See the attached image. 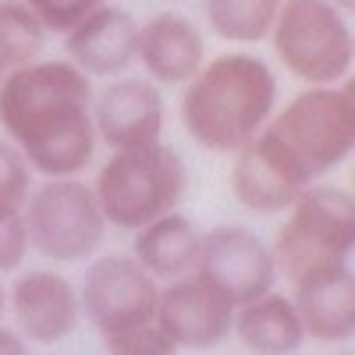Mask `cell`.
<instances>
[{"mask_svg":"<svg viewBox=\"0 0 355 355\" xmlns=\"http://www.w3.org/2000/svg\"><path fill=\"white\" fill-rule=\"evenodd\" d=\"M0 128L36 174H82L96 153L93 78L71 61H28L0 78Z\"/></svg>","mask_w":355,"mask_h":355,"instance_id":"6da1fadb","label":"cell"},{"mask_svg":"<svg viewBox=\"0 0 355 355\" xmlns=\"http://www.w3.org/2000/svg\"><path fill=\"white\" fill-rule=\"evenodd\" d=\"M277 107V78L252 53H220L185 82L182 125L210 153H239Z\"/></svg>","mask_w":355,"mask_h":355,"instance_id":"7a4b0ae2","label":"cell"},{"mask_svg":"<svg viewBox=\"0 0 355 355\" xmlns=\"http://www.w3.org/2000/svg\"><path fill=\"white\" fill-rule=\"evenodd\" d=\"M189 185L185 160L164 139L114 150L110 160L96 174V202L107 217V224L135 231L150 224L160 214H171L182 206Z\"/></svg>","mask_w":355,"mask_h":355,"instance_id":"3957f363","label":"cell"},{"mask_svg":"<svg viewBox=\"0 0 355 355\" xmlns=\"http://www.w3.org/2000/svg\"><path fill=\"white\" fill-rule=\"evenodd\" d=\"M309 182L348 160L355 146V100L348 85H309L263 125Z\"/></svg>","mask_w":355,"mask_h":355,"instance_id":"277c9868","label":"cell"},{"mask_svg":"<svg viewBox=\"0 0 355 355\" xmlns=\"http://www.w3.org/2000/svg\"><path fill=\"white\" fill-rule=\"evenodd\" d=\"M266 40L277 61L306 85H338L352 75V28L331 0H281Z\"/></svg>","mask_w":355,"mask_h":355,"instance_id":"5b68a950","label":"cell"},{"mask_svg":"<svg viewBox=\"0 0 355 355\" xmlns=\"http://www.w3.org/2000/svg\"><path fill=\"white\" fill-rule=\"evenodd\" d=\"M355 245V206L352 196L338 185H306L288 206V220L281 224L270 245L277 274L291 284L316 266L348 263Z\"/></svg>","mask_w":355,"mask_h":355,"instance_id":"8992f818","label":"cell"},{"mask_svg":"<svg viewBox=\"0 0 355 355\" xmlns=\"http://www.w3.org/2000/svg\"><path fill=\"white\" fill-rule=\"evenodd\" d=\"M21 217L28 231V249L53 263L93 259L107 234V217L96 202V192L93 185L78 182V174L46 178L43 185H33Z\"/></svg>","mask_w":355,"mask_h":355,"instance_id":"52a82bcc","label":"cell"},{"mask_svg":"<svg viewBox=\"0 0 355 355\" xmlns=\"http://www.w3.org/2000/svg\"><path fill=\"white\" fill-rule=\"evenodd\" d=\"M157 277L135 256L110 252L89 263L78 288L82 316L93 323L100 338H110L125 327L153 320L157 309Z\"/></svg>","mask_w":355,"mask_h":355,"instance_id":"ba28073f","label":"cell"},{"mask_svg":"<svg viewBox=\"0 0 355 355\" xmlns=\"http://www.w3.org/2000/svg\"><path fill=\"white\" fill-rule=\"evenodd\" d=\"M192 270L217 284L234 306L270 291L281 277L270 245L245 224H217L206 234H199V252Z\"/></svg>","mask_w":355,"mask_h":355,"instance_id":"9c48e42d","label":"cell"},{"mask_svg":"<svg viewBox=\"0 0 355 355\" xmlns=\"http://www.w3.org/2000/svg\"><path fill=\"white\" fill-rule=\"evenodd\" d=\"M153 320L174 348H217L231 338L234 302L217 284L192 270L157 291Z\"/></svg>","mask_w":355,"mask_h":355,"instance_id":"30bf717a","label":"cell"},{"mask_svg":"<svg viewBox=\"0 0 355 355\" xmlns=\"http://www.w3.org/2000/svg\"><path fill=\"white\" fill-rule=\"evenodd\" d=\"M231 157H234L231 196L239 199V206H245L252 214H266V217L284 214L299 199V192L306 185H313L306 171L284 153V146L266 128Z\"/></svg>","mask_w":355,"mask_h":355,"instance_id":"8fae6325","label":"cell"},{"mask_svg":"<svg viewBox=\"0 0 355 355\" xmlns=\"http://www.w3.org/2000/svg\"><path fill=\"white\" fill-rule=\"evenodd\" d=\"M96 139L110 150L146 146L164 135V96L153 78H110L93 100Z\"/></svg>","mask_w":355,"mask_h":355,"instance_id":"7c38bea8","label":"cell"},{"mask_svg":"<svg viewBox=\"0 0 355 355\" xmlns=\"http://www.w3.org/2000/svg\"><path fill=\"white\" fill-rule=\"evenodd\" d=\"M18 334L33 345L64 341L82 320L78 288L57 270H28L11 284L8 295Z\"/></svg>","mask_w":355,"mask_h":355,"instance_id":"4fadbf2b","label":"cell"},{"mask_svg":"<svg viewBox=\"0 0 355 355\" xmlns=\"http://www.w3.org/2000/svg\"><path fill=\"white\" fill-rule=\"evenodd\" d=\"M135 43L139 21L125 8H114L107 0L64 33L68 61L89 78H114L128 71L135 64Z\"/></svg>","mask_w":355,"mask_h":355,"instance_id":"5bb4252c","label":"cell"},{"mask_svg":"<svg viewBox=\"0 0 355 355\" xmlns=\"http://www.w3.org/2000/svg\"><path fill=\"white\" fill-rule=\"evenodd\" d=\"M295 288V313L302 320V331L313 341L341 345L355 334V281L348 263L316 266L291 281Z\"/></svg>","mask_w":355,"mask_h":355,"instance_id":"9a60e30c","label":"cell"},{"mask_svg":"<svg viewBox=\"0 0 355 355\" xmlns=\"http://www.w3.org/2000/svg\"><path fill=\"white\" fill-rule=\"evenodd\" d=\"M135 61L157 85H185L206 61V40L185 15L160 11L139 25Z\"/></svg>","mask_w":355,"mask_h":355,"instance_id":"2e32d148","label":"cell"},{"mask_svg":"<svg viewBox=\"0 0 355 355\" xmlns=\"http://www.w3.org/2000/svg\"><path fill=\"white\" fill-rule=\"evenodd\" d=\"M231 334H239V341L249 352L263 355H284V352H299L306 341L302 320L295 313V302L288 295H277L274 288L256 295V299L234 306V327Z\"/></svg>","mask_w":355,"mask_h":355,"instance_id":"e0dca14e","label":"cell"},{"mask_svg":"<svg viewBox=\"0 0 355 355\" xmlns=\"http://www.w3.org/2000/svg\"><path fill=\"white\" fill-rule=\"evenodd\" d=\"M199 227L185 214H160L150 224L135 227L132 256L150 270L157 281H174L182 274H192L196 252H199Z\"/></svg>","mask_w":355,"mask_h":355,"instance_id":"ac0fdd59","label":"cell"},{"mask_svg":"<svg viewBox=\"0 0 355 355\" xmlns=\"http://www.w3.org/2000/svg\"><path fill=\"white\" fill-rule=\"evenodd\" d=\"M281 0H206V25L227 43H259L270 36Z\"/></svg>","mask_w":355,"mask_h":355,"instance_id":"d6986e66","label":"cell"},{"mask_svg":"<svg viewBox=\"0 0 355 355\" xmlns=\"http://www.w3.org/2000/svg\"><path fill=\"white\" fill-rule=\"evenodd\" d=\"M46 43L43 21L21 0H0V64L18 68L36 61Z\"/></svg>","mask_w":355,"mask_h":355,"instance_id":"ffe728a7","label":"cell"},{"mask_svg":"<svg viewBox=\"0 0 355 355\" xmlns=\"http://www.w3.org/2000/svg\"><path fill=\"white\" fill-rule=\"evenodd\" d=\"M28 189H33V167L11 139H0V217L21 214Z\"/></svg>","mask_w":355,"mask_h":355,"instance_id":"44dd1931","label":"cell"},{"mask_svg":"<svg viewBox=\"0 0 355 355\" xmlns=\"http://www.w3.org/2000/svg\"><path fill=\"white\" fill-rule=\"evenodd\" d=\"M107 352L114 355H167V352H178L171 345V338L157 327V320H146V323H135V327H125L110 338H103Z\"/></svg>","mask_w":355,"mask_h":355,"instance_id":"7402d4cb","label":"cell"},{"mask_svg":"<svg viewBox=\"0 0 355 355\" xmlns=\"http://www.w3.org/2000/svg\"><path fill=\"white\" fill-rule=\"evenodd\" d=\"M21 4L33 11L46 33H68L71 25H78L89 11H96L103 0H21Z\"/></svg>","mask_w":355,"mask_h":355,"instance_id":"603a6c76","label":"cell"},{"mask_svg":"<svg viewBox=\"0 0 355 355\" xmlns=\"http://www.w3.org/2000/svg\"><path fill=\"white\" fill-rule=\"evenodd\" d=\"M28 256V231L21 214H4L0 217V274L18 270Z\"/></svg>","mask_w":355,"mask_h":355,"instance_id":"cb8c5ba5","label":"cell"},{"mask_svg":"<svg viewBox=\"0 0 355 355\" xmlns=\"http://www.w3.org/2000/svg\"><path fill=\"white\" fill-rule=\"evenodd\" d=\"M21 352H25V338L0 327V355H21Z\"/></svg>","mask_w":355,"mask_h":355,"instance_id":"d4e9b609","label":"cell"},{"mask_svg":"<svg viewBox=\"0 0 355 355\" xmlns=\"http://www.w3.org/2000/svg\"><path fill=\"white\" fill-rule=\"evenodd\" d=\"M331 4H334V8H341V11H348V15H352V8H355V0H331Z\"/></svg>","mask_w":355,"mask_h":355,"instance_id":"484cf974","label":"cell"},{"mask_svg":"<svg viewBox=\"0 0 355 355\" xmlns=\"http://www.w3.org/2000/svg\"><path fill=\"white\" fill-rule=\"evenodd\" d=\"M4 306H8V291H4V284H0V316H4Z\"/></svg>","mask_w":355,"mask_h":355,"instance_id":"4316f807","label":"cell"},{"mask_svg":"<svg viewBox=\"0 0 355 355\" xmlns=\"http://www.w3.org/2000/svg\"><path fill=\"white\" fill-rule=\"evenodd\" d=\"M4 71H8V68H4V64H0V78H4Z\"/></svg>","mask_w":355,"mask_h":355,"instance_id":"83f0119b","label":"cell"}]
</instances>
